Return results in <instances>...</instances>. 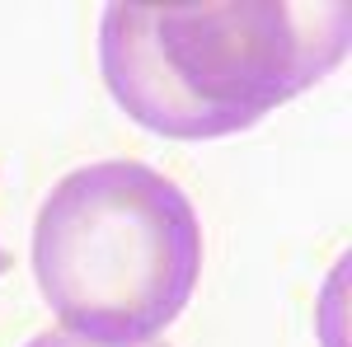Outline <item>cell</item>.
<instances>
[{
  "label": "cell",
  "mask_w": 352,
  "mask_h": 347,
  "mask_svg": "<svg viewBox=\"0 0 352 347\" xmlns=\"http://www.w3.org/2000/svg\"><path fill=\"white\" fill-rule=\"evenodd\" d=\"M348 47L343 0L109 5L99 19V71L113 104L169 141L263 122L343 66Z\"/></svg>",
  "instance_id": "6da1fadb"
},
{
  "label": "cell",
  "mask_w": 352,
  "mask_h": 347,
  "mask_svg": "<svg viewBox=\"0 0 352 347\" xmlns=\"http://www.w3.org/2000/svg\"><path fill=\"white\" fill-rule=\"evenodd\" d=\"M33 277L66 333L104 347L155 343L197 291L202 221L151 164H80L38 207Z\"/></svg>",
  "instance_id": "7a4b0ae2"
},
{
  "label": "cell",
  "mask_w": 352,
  "mask_h": 347,
  "mask_svg": "<svg viewBox=\"0 0 352 347\" xmlns=\"http://www.w3.org/2000/svg\"><path fill=\"white\" fill-rule=\"evenodd\" d=\"M24 347H104V343L76 338V333H66V328H43V333H33ZM141 347H169V343H141Z\"/></svg>",
  "instance_id": "3957f363"
},
{
  "label": "cell",
  "mask_w": 352,
  "mask_h": 347,
  "mask_svg": "<svg viewBox=\"0 0 352 347\" xmlns=\"http://www.w3.org/2000/svg\"><path fill=\"white\" fill-rule=\"evenodd\" d=\"M10 263H14V258H10V254H5V249H0V277H5V272H10Z\"/></svg>",
  "instance_id": "277c9868"
}]
</instances>
